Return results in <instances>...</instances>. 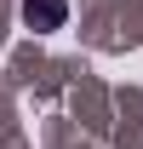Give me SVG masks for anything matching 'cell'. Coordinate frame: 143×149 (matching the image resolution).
<instances>
[{
	"label": "cell",
	"instance_id": "6da1fadb",
	"mask_svg": "<svg viewBox=\"0 0 143 149\" xmlns=\"http://www.w3.org/2000/svg\"><path fill=\"white\" fill-rule=\"evenodd\" d=\"M23 17L35 23V29H57V23L69 17V6L63 0H23Z\"/></svg>",
	"mask_w": 143,
	"mask_h": 149
}]
</instances>
